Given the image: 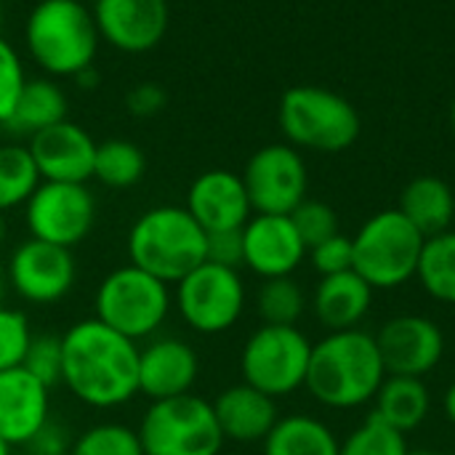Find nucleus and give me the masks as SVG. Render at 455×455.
I'll use <instances>...</instances> for the list:
<instances>
[{
    "label": "nucleus",
    "instance_id": "obj_39",
    "mask_svg": "<svg viewBox=\"0 0 455 455\" xmlns=\"http://www.w3.org/2000/svg\"><path fill=\"white\" fill-rule=\"evenodd\" d=\"M29 455H56V453H69L72 448V440H69V432L64 424L48 419L43 424V429L24 445Z\"/></svg>",
    "mask_w": 455,
    "mask_h": 455
},
{
    "label": "nucleus",
    "instance_id": "obj_36",
    "mask_svg": "<svg viewBox=\"0 0 455 455\" xmlns=\"http://www.w3.org/2000/svg\"><path fill=\"white\" fill-rule=\"evenodd\" d=\"M24 83H27V72L19 51L0 35V128L11 117Z\"/></svg>",
    "mask_w": 455,
    "mask_h": 455
},
{
    "label": "nucleus",
    "instance_id": "obj_16",
    "mask_svg": "<svg viewBox=\"0 0 455 455\" xmlns=\"http://www.w3.org/2000/svg\"><path fill=\"white\" fill-rule=\"evenodd\" d=\"M307 253L291 216L253 213L243 227V267L261 280L291 277L304 264Z\"/></svg>",
    "mask_w": 455,
    "mask_h": 455
},
{
    "label": "nucleus",
    "instance_id": "obj_38",
    "mask_svg": "<svg viewBox=\"0 0 455 455\" xmlns=\"http://www.w3.org/2000/svg\"><path fill=\"white\" fill-rule=\"evenodd\" d=\"M205 261H213V264H221L229 269H240L243 267V229L211 232Z\"/></svg>",
    "mask_w": 455,
    "mask_h": 455
},
{
    "label": "nucleus",
    "instance_id": "obj_21",
    "mask_svg": "<svg viewBox=\"0 0 455 455\" xmlns=\"http://www.w3.org/2000/svg\"><path fill=\"white\" fill-rule=\"evenodd\" d=\"M211 405H213L224 440L237 443V445L264 443L280 421L277 400L253 389L245 381L221 389Z\"/></svg>",
    "mask_w": 455,
    "mask_h": 455
},
{
    "label": "nucleus",
    "instance_id": "obj_32",
    "mask_svg": "<svg viewBox=\"0 0 455 455\" xmlns=\"http://www.w3.org/2000/svg\"><path fill=\"white\" fill-rule=\"evenodd\" d=\"M411 448L405 443V435L384 424L379 416H368L355 432H349L341 445L339 455H408Z\"/></svg>",
    "mask_w": 455,
    "mask_h": 455
},
{
    "label": "nucleus",
    "instance_id": "obj_29",
    "mask_svg": "<svg viewBox=\"0 0 455 455\" xmlns=\"http://www.w3.org/2000/svg\"><path fill=\"white\" fill-rule=\"evenodd\" d=\"M40 181L27 144H0V213L24 205Z\"/></svg>",
    "mask_w": 455,
    "mask_h": 455
},
{
    "label": "nucleus",
    "instance_id": "obj_40",
    "mask_svg": "<svg viewBox=\"0 0 455 455\" xmlns=\"http://www.w3.org/2000/svg\"><path fill=\"white\" fill-rule=\"evenodd\" d=\"M165 101H168V96H165V91L157 83H139L125 96V107L136 117H152V115H157L165 107Z\"/></svg>",
    "mask_w": 455,
    "mask_h": 455
},
{
    "label": "nucleus",
    "instance_id": "obj_17",
    "mask_svg": "<svg viewBox=\"0 0 455 455\" xmlns=\"http://www.w3.org/2000/svg\"><path fill=\"white\" fill-rule=\"evenodd\" d=\"M27 149L43 181L85 184L88 179H93L96 141L83 125L72 120H61L35 133L27 141Z\"/></svg>",
    "mask_w": 455,
    "mask_h": 455
},
{
    "label": "nucleus",
    "instance_id": "obj_48",
    "mask_svg": "<svg viewBox=\"0 0 455 455\" xmlns=\"http://www.w3.org/2000/svg\"><path fill=\"white\" fill-rule=\"evenodd\" d=\"M56 455H69V453H56Z\"/></svg>",
    "mask_w": 455,
    "mask_h": 455
},
{
    "label": "nucleus",
    "instance_id": "obj_12",
    "mask_svg": "<svg viewBox=\"0 0 455 455\" xmlns=\"http://www.w3.org/2000/svg\"><path fill=\"white\" fill-rule=\"evenodd\" d=\"M243 184L251 200L253 213L291 216L309 189L307 163L291 144H267L251 155Z\"/></svg>",
    "mask_w": 455,
    "mask_h": 455
},
{
    "label": "nucleus",
    "instance_id": "obj_7",
    "mask_svg": "<svg viewBox=\"0 0 455 455\" xmlns=\"http://www.w3.org/2000/svg\"><path fill=\"white\" fill-rule=\"evenodd\" d=\"M277 120L291 147L315 152H344L360 136V115L352 101L317 85L288 88Z\"/></svg>",
    "mask_w": 455,
    "mask_h": 455
},
{
    "label": "nucleus",
    "instance_id": "obj_24",
    "mask_svg": "<svg viewBox=\"0 0 455 455\" xmlns=\"http://www.w3.org/2000/svg\"><path fill=\"white\" fill-rule=\"evenodd\" d=\"M400 213L424 235L435 237L448 232L455 219V195L448 181L437 176L413 179L400 197Z\"/></svg>",
    "mask_w": 455,
    "mask_h": 455
},
{
    "label": "nucleus",
    "instance_id": "obj_46",
    "mask_svg": "<svg viewBox=\"0 0 455 455\" xmlns=\"http://www.w3.org/2000/svg\"><path fill=\"white\" fill-rule=\"evenodd\" d=\"M451 123H453V131H455V99H453V107H451Z\"/></svg>",
    "mask_w": 455,
    "mask_h": 455
},
{
    "label": "nucleus",
    "instance_id": "obj_19",
    "mask_svg": "<svg viewBox=\"0 0 455 455\" xmlns=\"http://www.w3.org/2000/svg\"><path fill=\"white\" fill-rule=\"evenodd\" d=\"M184 208L192 213V219L211 235V232H227V229H243L248 219L253 216L243 176L213 168L200 173L189 189Z\"/></svg>",
    "mask_w": 455,
    "mask_h": 455
},
{
    "label": "nucleus",
    "instance_id": "obj_30",
    "mask_svg": "<svg viewBox=\"0 0 455 455\" xmlns=\"http://www.w3.org/2000/svg\"><path fill=\"white\" fill-rule=\"evenodd\" d=\"M256 312L264 325H296L307 312V293L293 275L264 280L256 293Z\"/></svg>",
    "mask_w": 455,
    "mask_h": 455
},
{
    "label": "nucleus",
    "instance_id": "obj_26",
    "mask_svg": "<svg viewBox=\"0 0 455 455\" xmlns=\"http://www.w3.org/2000/svg\"><path fill=\"white\" fill-rule=\"evenodd\" d=\"M261 445V455H339L341 440L325 421L293 413L280 419Z\"/></svg>",
    "mask_w": 455,
    "mask_h": 455
},
{
    "label": "nucleus",
    "instance_id": "obj_47",
    "mask_svg": "<svg viewBox=\"0 0 455 455\" xmlns=\"http://www.w3.org/2000/svg\"><path fill=\"white\" fill-rule=\"evenodd\" d=\"M0 24H3V5H0Z\"/></svg>",
    "mask_w": 455,
    "mask_h": 455
},
{
    "label": "nucleus",
    "instance_id": "obj_45",
    "mask_svg": "<svg viewBox=\"0 0 455 455\" xmlns=\"http://www.w3.org/2000/svg\"><path fill=\"white\" fill-rule=\"evenodd\" d=\"M408 455H437V453H432V451H411Z\"/></svg>",
    "mask_w": 455,
    "mask_h": 455
},
{
    "label": "nucleus",
    "instance_id": "obj_41",
    "mask_svg": "<svg viewBox=\"0 0 455 455\" xmlns=\"http://www.w3.org/2000/svg\"><path fill=\"white\" fill-rule=\"evenodd\" d=\"M443 413H445V419L455 427V381L445 389V395H443Z\"/></svg>",
    "mask_w": 455,
    "mask_h": 455
},
{
    "label": "nucleus",
    "instance_id": "obj_42",
    "mask_svg": "<svg viewBox=\"0 0 455 455\" xmlns=\"http://www.w3.org/2000/svg\"><path fill=\"white\" fill-rule=\"evenodd\" d=\"M8 237V221H5V213H0V245L5 243Z\"/></svg>",
    "mask_w": 455,
    "mask_h": 455
},
{
    "label": "nucleus",
    "instance_id": "obj_27",
    "mask_svg": "<svg viewBox=\"0 0 455 455\" xmlns=\"http://www.w3.org/2000/svg\"><path fill=\"white\" fill-rule=\"evenodd\" d=\"M416 280L429 299L455 307V232H440L427 237Z\"/></svg>",
    "mask_w": 455,
    "mask_h": 455
},
{
    "label": "nucleus",
    "instance_id": "obj_33",
    "mask_svg": "<svg viewBox=\"0 0 455 455\" xmlns=\"http://www.w3.org/2000/svg\"><path fill=\"white\" fill-rule=\"evenodd\" d=\"M291 221L299 232V237L304 240L307 251L320 245L323 240L339 235V216L336 211L323 203V200H304L293 213H291Z\"/></svg>",
    "mask_w": 455,
    "mask_h": 455
},
{
    "label": "nucleus",
    "instance_id": "obj_5",
    "mask_svg": "<svg viewBox=\"0 0 455 455\" xmlns=\"http://www.w3.org/2000/svg\"><path fill=\"white\" fill-rule=\"evenodd\" d=\"M427 237L400 208L371 216L352 237L355 272L373 291H397L416 280Z\"/></svg>",
    "mask_w": 455,
    "mask_h": 455
},
{
    "label": "nucleus",
    "instance_id": "obj_28",
    "mask_svg": "<svg viewBox=\"0 0 455 455\" xmlns=\"http://www.w3.org/2000/svg\"><path fill=\"white\" fill-rule=\"evenodd\" d=\"M147 173V157L139 144L128 139H107L96 144L93 179L109 189H131Z\"/></svg>",
    "mask_w": 455,
    "mask_h": 455
},
{
    "label": "nucleus",
    "instance_id": "obj_25",
    "mask_svg": "<svg viewBox=\"0 0 455 455\" xmlns=\"http://www.w3.org/2000/svg\"><path fill=\"white\" fill-rule=\"evenodd\" d=\"M373 405H376L373 416H379L392 429L408 435L429 419L432 395H429V387L424 384V379L387 376Z\"/></svg>",
    "mask_w": 455,
    "mask_h": 455
},
{
    "label": "nucleus",
    "instance_id": "obj_20",
    "mask_svg": "<svg viewBox=\"0 0 455 455\" xmlns=\"http://www.w3.org/2000/svg\"><path fill=\"white\" fill-rule=\"evenodd\" d=\"M51 419V389L24 368L0 373V437L16 448L27 445Z\"/></svg>",
    "mask_w": 455,
    "mask_h": 455
},
{
    "label": "nucleus",
    "instance_id": "obj_31",
    "mask_svg": "<svg viewBox=\"0 0 455 455\" xmlns=\"http://www.w3.org/2000/svg\"><path fill=\"white\" fill-rule=\"evenodd\" d=\"M69 455H144V448L136 429L117 421H104L80 432L72 440Z\"/></svg>",
    "mask_w": 455,
    "mask_h": 455
},
{
    "label": "nucleus",
    "instance_id": "obj_23",
    "mask_svg": "<svg viewBox=\"0 0 455 455\" xmlns=\"http://www.w3.org/2000/svg\"><path fill=\"white\" fill-rule=\"evenodd\" d=\"M67 109H69V99H67V91L59 85V80L45 77V75L27 77L16 99V107L3 128L11 136L32 139L35 133L67 120Z\"/></svg>",
    "mask_w": 455,
    "mask_h": 455
},
{
    "label": "nucleus",
    "instance_id": "obj_8",
    "mask_svg": "<svg viewBox=\"0 0 455 455\" xmlns=\"http://www.w3.org/2000/svg\"><path fill=\"white\" fill-rule=\"evenodd\" d=\"M136 432L144 455H221L227 443L213 405L192 392L149 403Z\"/></svg>",
    "mask_w": 455,
    "mask_h": 455
},
{
    "label": "nucleus",
    "instance_id": "obj_2",
    "mask_svg": "<svg viewBox=\"0 0 455 455\" xmlns=\"http://www.w3.org/2000/svg\"><path fill=\"white\" fill-rule=\"evenodd\" d=\"M384 379L387 368L376 336L352 328L312 344L304 389L328 411H357L376 400Z\"/></svg>",
    "mask_w": 455,
    "mask_h": 455
},
{
    "label": "nucleus",
    "instance_id": "obj_18",
    "mask_svg": "<svg viewBox=\"0 0 455 455\" xmlns=\"http://www.w3.org/2000/svg\"><path fill=\"white\" fill-rule=\"evenodd\" d=\"M197 376L200 357L179 336H160L139 349V395L152 403L189 395Z\"/></svg>",
    "mask_w": 455,
    "mask_h": 455
},
{
    "label": "nucleus",
    "instance_id": "obj_9",
    "mask_svg": "<svg viewBox=\"0 0 455 455\" xmlns=\"http://www.w3.org/2000/svg\"><path fill=\"white\" fill-rule=\"evenodd\" d=\"M312 341L296 325L256 328L240 352L243 381L272 400L291 397L307 384Z\"/></svg>",
    "mask_w": 455,
    "mask_h": 455
},
{
    "label": "nucleus",
    "instance_id": "obj_15",
    "mask_svg": "<svg viewBox=\"0 0 455 455\" xmlns=\"http://www.w3.org/2000/svg\"><path fill=\"white\" fill-rule=\"evenodd\" d=\"M99 35L123 53H147L160 45L171 24L168 0H93Z\"/></svg>",
    "mask_w": 455,
    "mask_h": 455
},
{
    "label": "nucleus",
    "instance_id": "obj_10",
    "mask_svg": "<svg viewBox=\"0 0 455 455\" xmlns=\"http://www.w3.org/2000/svg\"><path fill=\"white\" fill-rule=\"evenodd\" d=\"M245 283L240 269L203 261L173 285V307L187 328L200 336L232 331L245 312Z\"/></svg>",
    "mask_w": 455,
    "mask_h": 455
},
{
    "label": "nucleus",
    "instance_id": "obj_4",
    "mask_svg": "<svg viewBox=\"0 0 455 455\" xmlns=\"http://www.w3.org/2000/svg\"><path fill=\"white\" fill-rule=\"evenodd\" d=\"M208 256V232L184 205H155L128 232V259L165 285H176Z\"/></svg>",
    "mask_w": 455,
    "mask_h": 455
},
{
    "label": "nucleus",
    "instance_id": "obj_44",
    "mask_svg": "<svg viewBox=\"0 0 455 455\" xmlns=\"http://www.w3.org/2000/svg\"><path fill=\"white\" fill-rule=\"evenodd\" d=\"M3 291H5V275H3V269H0V299H3Z\"/></svg>",
    "mask_w": 455,
    "mask_h": 455
},
{
    "label": "nucleus",
    "instance_id": "obj_14",
    "mask_svg": "<svg viewBox=\"0 0 455 455\" xmlns=\"http://www.w3.org/2000/svg\"><path fill=\"white\" fill-rule=\"evenodd\" d=\"M376 344L387 376L424 379L437 371L445 357V333L424 315H397L387 320L376 333Z\"/></svg>",
    "mask_w": 455,
    "mask_h": 455
},
{
    "label": "nucleus",
    "instance_id": "obj_1",
    "mask_svg": "<svg viewBox=\"0 0 455 455\" xmlns=\"http://www.w3.org/2000/svg\"><path fill=\"white\" fill-rule=\"evenodd\" d=\"M61 384L88 408H123L139 395V344L101 320H80L61 336Z\"/></svg>",
    "mask_w": 455,
    "mask_h": 455
},
{
    "label": "nucleus",
    "instance_id": "obj_22",
    "mask_svg": "<svg viewBox=\"0 0 455 455\" xmlns=\"http://www.w3.org/2000/svg\"><path fill=\"white\" fill-rule=\"evenodd\" d=\"M373 293L376 291L355 269L341 275H328L320 277L315 288L312 312L328 333L352 331L368 317L373 307Z\"/></svg>",
    "mask_w": 455,
    "mask_h": 455
},
{
    "label": "nucleus",
    "instance_id": "obj_37",
    "mask_svg": "<svg viewBox=\"0 0 455 455\" xmlns=\"http://www.w3.org/2000/svg\"><path fill=\"white\" fill-rule=\"evenodd\" d=\"M309 261L315 267V272L320 277L328 275H341L355 269V251H352V240L347 235H333L328 240H323L320 245L309 248Z\"/></svg>",
    "mask_w": 455,
    "mask_h": 455
},
{
    "label": "nucleus",
    "instance_id": "obj_35",
    "mask_svg": "<svg viewBox=\"0 0 455 455\" xmlns=\"http://www.w3.org/2000/svg\"><path fill=\"white\" fill-rule=\"evenodd\" d=\"M21 368L32 373L37 381H43L48 389L61 384V336H32Z\"/></svg>",
    "mask_w": 455,
    "mask_h": 455
},
{
    "label": "nucleus",
    "instance_id": "obj_3",
    "mask_svg": "<svg viewBox=\"0 0 455 455\" xmlns=\"http://www.w3.org/2000/svg\"><path fill=\"white\" fill-rule=\"evenodd\" d=\"M99 27L83 0H40L24 21V51L45 77H77L93 69Z\"/></svg>",
    "mask_w": 455,
    "mask_h": 455
},
{
    "label": "nucleus",
    "instance_id": "obj_43",
    "mask_svg": "<svg viewBox=\"0 0 455 455\" xmlns=\"http://www.w3.org/2000/svg\"><path fill=\"white\" fill-rule=\"evenodd\" d=\"M0 455H11V445L0 437Z\"/></svg>",
    "mask_w": 455,
    "mask_h": 455
},
{
    "label": "nucleus",
    "instance_id": "obj_11",
    "mask_svg": "<svg viewBox=\"0 0 455 455\" xmlns=\"http://www.w3.org/2000/svg\"><path fill=\"white\" fill-rule=\"evenodd\" d=\"M24 221L29 237L72 251L96 224V197L85 184L40 181L24 203Z\"/></svg>",
    "mask_w": 455,
    "mask_h": 455
},
{
    "label": "nucleus",
    "instance_id": "obj_34",
    "mask_svg": "<svg viewBox=\"0 0 455 455\" xmlns=\"http://www.w3.org/2000/svg\"><path fill=\"white\" fill-rule=\"evenodd\" d=\"M32 341V328L24 312L0 307V373L21 368Z\"/></svg>",
    "mask_w": 455,
    "mask_h": 455
},
{
    "label": "nucleus",
    "instance_id": "obj_13",
    "mask_svg": "<svg viewBox=\"0 0 455 455\" xmlns=\"http://www.w3.org/2000/svg\"><path fill=\"white\" fill-rule=\"evenodd\" d=\"M75 280L77 264L72 251L35 237L19 243L5 267V283L21 301L35 307L61 301L75 288Z\"/></svg>",
    "mask_w": 455,
    "mask_h": 455
},
{
    "label": "nucleus",
    "instance_id": "obj_6",
    "mask_svg": "<svg viewBox=\"0 0 455 455\" xmlns=\"http://www.w3.org/2000/svg\"><path fill=\"white\" fill-rule=\"evenodd\" d=\"M171 307V285L133 264L112 269L93 296V317L131 341L152 339L165 325Z\"/></svg>",
    "mask_w": 455,
    "mask_h": 455
}]
</instances>
